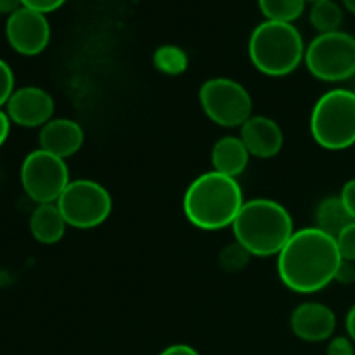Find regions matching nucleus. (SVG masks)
Returning a JSON list of instances; mask_svg holds the SVG:
<instances>
[{"label": "nucleus", "mask_w": 355, "mask_h": 355, "mask_svg": "<svg viewBox=\"0 0 355 355\" xmlns=\"http://www.w3.org/2000/svg\"><path fill=\"white\" fill-rule=\"evenodd\" d=\"M66 2L68 0H21L23 7H28V9H33L42 14L54 12V10L61 9Z\"/></svg>", "instance_id": "25"}, {"label": "nucleus", "mask_w": 355, "mask_h": 355, "mask_svg": "<svg viewBox=\"0 0 355 355\" xmlns=\"http://www.w3.org/2000/svg\"><path fill=\"white\" fill-rule=\"evenodd\" d=\"M311 135L328 151H343L355 144V92L331 89L315 101L311 113Z\"/></svg>", "instance_id": "5"}, {"label": "nucleus", "mask_w": 355, "mask_h": 355, "mask_svg": "<svg viewBox=\"0 0 355 355\" xmlns=\"http://www.w3.org/2000/svg\"><path fill=\"white\" fill-rule=\"evenodd\" d=\"M239 137L248 149L250 156L260 159L274 158L284 146L283 128L276 120L262 114H253L239 128Z\"/></svg>", "instance_id": "13"}, {"label": "nucleus", "mask_w": 355, "mask_h": 355, "mask_svg": "<svg viewBox=\"0 0 355 355\" xmlns=\"http://www.w3.org/2000/svg\"><path fill=\"white\" fill-rule=\"evenodd\" d=\"M158 355H200V352L194 347L186 345V343H175V345L166 347Z\"/></svg>", "instance_id": "28"}, {"label": "nucleus", "mask_w": 355, "mask_h": 355, "mask_svg": "<svg viewBox=\"0 0 355 355\" xmlns=\"http://www.w3.org/2000/svg\"><path fill=\"white\" fill-rule=\"evenodd\" d=\"M350 222H354V218L350 217L340 194L319 201L318 208H315V227L321 229L322 232L336 238Z\"/></svg>", "instance_id": "17"}, {"label": "nucleus", "mask_w": 355, "mask_h": 355, "mask_svg": "<svg viewBox=\"0 0 355 355\" xmlns=\"http://www.w3.org/2000/svg\"><path fill=\"white\" fill-rule=\"evenodd\" d=\"M64 217L55 203L37 205L30 215V232L42 245H55L66 234Z\"/></svg>", "instance_id": "16"}, {"label": "nucleus", "mask_w": 355, "mask_h": 355, "mask_svg": "<svg viewBox=\"0 0 355 355\" xmlns=\"http://www.w3.org/2000/svg\"><path fill=\"white\" fill-rule=\"evenodd\" d=\"M10 130V120L6 114V111L0 110V148L3 146V142L7 141V135Z\"/></svg>", "instance_id": "29"}, {"label": "nucleus", "mask_w": 355, "mask_h": 355, "mask_svg": "<svg viewBox=\"0 0 355 355\" xmlns=\"http://www.w3.org/2000/svg\"><path fill=\"white\" fill-rule=\"evenodd\" d=\"M200 106L210 121L218 127L241 128L253 116V99L248 89L227 76L208 78L200 87Z\"/></svg>", "instance_id": "7"}, {"label": "nucleus", "mask_w": 355, "mask_h": 355, "mask_svg": "<svg viewBox=\"0 0 355 355\" xmlns=\"http://www.w3.org/2000/svg\"><path fill=\"white\" fill-rule=\"evenodd\" d=\"M83 141H85V132L82 125L69 118H52L40 128L38 134L40 149L62 159L76 155L82 149Z\"/></svg>", "instance_id": "14"}, {"label": "nucleus", "mask_w": 355, "mask_h": 355, "mask_svg": "<svg viewBox=\"0 0 355 355\" xmlns=\"http://www.w3.org/2000/svg\"><path fill=\"white\" fill-rule=\"evenodd\" d=\"M6 38L17 54L26 58L42 54L51 42V23L47 14L19 7L16 12L7 16Z\"/></svg>", "instance_id": "10"}, {"label": "nucleus", "mask_w": 355, "mask_h": 355, "mask_svg": "<svg viewBox=\"0 0 355 355\" xmlns=\"http://www.w3.org/2000/svg\"><path fill=\"white\" fill-rule=\"evenodd\" d=\"M290 328L302 342H329L335 335L336 315L331 307L321 302H304L291 312Z\"/></svg>", "instance_id": "12"}, {"label": "nucleus", "mask_w": 355, "mask_h": 355, "mask_svg": "<svg viewBox=\"0 0 355 355\" xmlns=\"http://www.w3.org/2000/svg\"><path fill=\"white\" fill-rule=\"evenodd\" d=\"M55 205L68 227L75 229L99 227L113 211L110 191L92 179L71 180Z\"/></svg>", "instance_id": "8"}, {"label": "nucleus", "mask_w": 355, "mask_h": 355, "mask_svg": "<svg viewBox=\"0 0 355 355\" xmlns=\"http://www.w3.org/2000/svg\"><path fill=\"white\" fill-rule=\"evenodd\" d=\"M335 281L340 284L355 283V262H347V260H342L338 270H336Z\"/></svg>", "instance_id": "27"}, {"label": "nucleus", "mask_w": 355, "mask_h": 355, "mask_svg": "<svg viewBox=\"0 0 355 355\" xmlns=\"http://www.w3.org/2000/svg\"><path fill=\"white\" fill-rule=\"evenodd\" d=\"M345 329H347V336L355 343V305L349 309L345 315Z\"/></svg>", "instance_id": "30"}, {"label": "nucleus", "mask_w": 355, "mask_h": 355, "mask_svg": "<svg viewBox=\"0 0 355 355\" xmlns=\"http://www.w3.org/2000/svg\"><path fill=\"white\" fill-rule=\"evenodd\" d=\"M354 92H355V90H354Z\"/></svg>", "instance_id": "34"}, {"label": "nucleus", "mask_w": 355, "mask_h": 355, "mask_svg": "<svg viewBox=\"0 0 355 355\" xmlns=\"http://www.w3.org/2000/svg\"><path fill=\"white\" fill-rule=\"evenodd\" d=\"M340 198H342L343 205L349 210L350 217L355 220V177L343 184L342 191H340Z\"/></svg>", "instance_id": "26"}, {"label": "nucleus", "mask_w": 355, "mask_h": 355, "mask_svg": "<svg viewBox=\"0 0 355 355\" xmlns=\"http://www.w3.org/2000/svg\"><path fill=\"white\" fill-rule=\"evenodd\" d=\"M307 2H311V3H315V2H322V0H307Z\"/></svg>", "instance_id": "33"}, {"label": "nucleus", "mask_w": 355, "mask_h": 355, "mask_svg": "<svg viewBox=\"0 0 355 355\" xmlns=\"http://www.w3.org/2000/svg\"><path fill=\"white\" fill-rule=\"evenodd\" d=\"M342 3L350 14H354V16H355V0H342Z\"/></svg>", "instance_id": "32"}, {"label": "nucleus", "mask_w": 355, "mask_h": 355, "mask_svg": "<svg viewBox=\"0 0 355 355\" xmlns=\"http://www.w3.org/2000/svg\"><path fill=\"white\" fill-rule=\"evenodd\" d=\"M305 49L298 28L279 21H262L248 40L250 61L266 76H286L297 71L305 59Z\"/></svg>", "instance_id": "4"}, {"label": "nucleus", "mask_w": 355, "mask_h": 355, "mask_svg": "<svg viewBox=\"0 0 355 355\" xmlns=\"http://www.w3.org/2000/svg\"><path fill=\"white\" fill-rule=\"evenodd\" d=\"M309 21H311L312 28L319 33L338 31L343 23V7L335 0H322V2L311 3Z\"/></svg>", "instance_id": "19"}, {"label": "nucleus", "mask_w": 355, "mask_h": 355, "mask_svg": "<svg viewBox=\"0 0 355 355\" xmlns=\"http://www.w3.org/2000/svg\"><path fill=\"white\" fill-rule=\"evenodd\" d=\"M245 205L238 179L215 170L198 175L184 193L182 210L189 224L201 231L231 227Z\"/></svg>", "instance_id": "2"}, {"label": "nucleus", "mask_w": 355, "mask_h": 355, "mask_svg": "<svg viewBox=\"0 0 355 355\" xmlns=\"http://www.w3.org/2000/svg\"><path fill=\"white\" fill-rule=\"evenodd\" d=\"M326 355H355L354 342L349 336H335L328 342Z\"/></svg>", "instance_id": "24"}, {"label": "nucleus", "mask_w": 355, "mask_h": 355, "mask_svg": "<svg viewBox=\"0 0 355 355\" xmlns=\"http://www.w3.org/2000/svg\"><path fill=\"white\" fill-rule=\"evenodd\" d=\"M250 259H252V255L248 253V250L234 239L232 243L225 245L222 252L218 253V266L225 272H239V270H243L248 266Z\"/></svg>", "instance_id": "21"}, {"label": "nucleus", "mask_w": 355, "mask_h": 355, "mask_svg": "<svg viewBox=\"0 0 355 355\" xmlns=\"http://www.w3.org/2000/svg\"><path fill=\"white\" fill-rule=\"evenodd\" d=\"M71 182L66 159L58 158L44 149H35L21 165V184L24 193L37 205L58 203Z\"/></svg>", "instance_id": "9"}, {"label": "nucleus", "mask_w": 355, "mask_h": 355, "mask_svg": "<svg viewBox=\"0 0 355 355\" xmlns=\"http://www.w3.org/2000/svg\"><path fill=\"white\" fill-rule=\"evenodd\" d=\"M234 239L252 257H277L295 232L293 217L277 201L253 198L245 201L234 224Z\"/></svg>", "instance_id": "3"}, {"label": "nucleus", "mask_w": 355, "mask_h": 355, "mask_svg": "<svg viewBox=\"0 0 355 355\" xmlns=\"http://www.w3.org/2000/svg\"><path fill=\"white\" fill-rule=\"evenodd\" d=\"M335 239L336 245H338V252L342 255V260L355 262V220L350 222Z\"/></svg>", "instance_id": "22"}, {"label": "nucleus", "mask_w": 355, "mask_h": 355, "mask_svg": "<svg viewBox=\"0 0 355 355\" xmlns=\"http://www.w3.org/2000/svg\"><path fill=\"white\" fill-rule=\"evenodd\" d=\"M340 263L336 239L314 225L293 232L277 255V274L290 291L311 295L335 281Z\"/></svg>", "instance_id": "1"}, {"label": "nucleus", "mask_w": 355, "mask_h": 355, "mask_svg": "<svg viewBox=\"0 0 355 355\" xmlns=\"http://www.w3.org/2000/svg\"><path fill=\"white\" fill-rule=\"evenodd\" d=\"M250 158L252 156L239 135H224L211 148V170L238 179L248 168Z\"/></svg>", "instance_id": "15"}, {"label": "nucleus", "mask_w": 355, "mask_h": 355, "mask_svg": "<svg viewBox=\"0 0 355 355\" xmlns=\"http://www.w3.org/2000/svg\"><path fill=\"white\" fill-rule=\"evenodd\" d=\"M19 7H23L21 0H0V14H7V16H10V14L16 12Z\"/></svg>", "instance_id": "31"}, {"label": "nucleus", "mask_w": 355, "mask_h": 355, "mask_svg": "<svg viewBox=\"0 0 355 355\" xmlns=\"http://www.w3.org/2000/svg\"><path fill=\"white\" fill-rule=\"evenodd\" d=\"M14 73L12 68L3 59H0V110L7 104L14 94Z\"/></svg>", "instance_id": "23"}, {"label": "nucleus", "mask_w": 355, "mask_h": 355, "mask_svg": "<svg viewBox=\"0 0 355 355\" xmlns=\"http://www.w3.org/2000/svg\"><path fill=\"white\" fill-rule=\"evenodd\" d=\"M153 66L156 71L166 76H179L189 68V55L182 47L173 44L159 45L153 54Z\"/></svg>", "instance_id": "18"}, {"label": "nucleus", "mask_w": 355, "mask_h": 355, "mask_svg": "<svg viewBox=\"0 0 355 355\" xmlns=\"http://www.w3.org/2000/svg\"><path fill=\"white\" fill-rule=\"evenodd\" d=\"M305 68L314 78L340 83L355 76V37L347 31L319 33L305 49Z\"/></svg>", "instance_id": "6"}, {"label": "nucleus", "mask_w": 355, "mask_h": 355, "mask_svg": "<svg viewBox=\"0 0 355 355\" xmlns=\"http://www.w3.org/2000/svg\"><path fill=\"white\" fill-rule=\"evenodd\" d=\"M307 0H259V9L267 21L293 24L305 12Z\"/></svg>", "instance_id": "20"}, {"label": "nucleus", "mask_w": 355, "mask_h": 355, "mask_svg": "<svg viewBox=\"0 0 355 355\" xmlns=\"http://www.w3.org/2000/svg\"><path fill=\"white\" fill-rule=\"evenodd\" d=\"M55 104L51 94L40 87H21L14 90L6 104L10 123L24 128H42L54 116Z\"/></svg>", "instance_id": "11"}]
</instances>
